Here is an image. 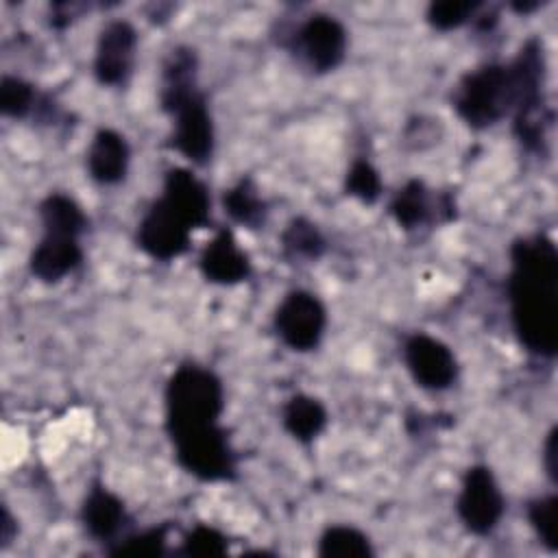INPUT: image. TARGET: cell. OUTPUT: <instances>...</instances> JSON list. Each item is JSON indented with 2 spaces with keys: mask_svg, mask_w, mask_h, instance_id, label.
I'll use <instances>...</instances> for the list:
<instances>
[{
  "mask_svg": "<svg viewBox=\"0 0 558 558\" xmlns=\"http://www.w3.org/2000/svg\"><path fill=\"white\" fill-rule=\"evenodd\" d=\"M510 303L521 342L551 357L558 347V251L545 235L512 244Z\"/></svg>",
  "mask_w": 558,
  "mask_h": 558,
  "instance_id": "6da1fadb",
  "label": "cell"
},
{
  "mask_svg": "<svg viewBox=\"0 0 558 558\" xmlns=\"http://www.w3.org/2000/svg\"><path fill=\"white\" fill-rule=\"evenodd\" d=\"M222 403V384L211 371L196 364L179 366L166 386V427L170 432L218 423Z\"/></svg>",
  "mask_w": 558,
  "mask_h": 558,
  "instance_id": "7a4b0ae2",
  "label": "cell"
},
{
  "mask_svg": "<svg viewBox=\"0 0 558 558\" xmlns=\"http://www.w3.org/2000/svg\"><path fill=\"white\" fill-rule=\"evenodd\" d=\"M453 107L473 129H486L499 122L514 107L510 65L490 63L462 76L453 92Z\"/></svg>",
  "mask_w": 558,
  "mask_h": 558,
  "instance_id": "3957f363",
  "label": "cell"
},
{
  "mask_svg": "<svg viewBox=\"0 0 558 558\" xmlns=\"http://www.w3.org/2000/svg\"><path fill=\"white\" fill-rule=\"evenodd\" d=\"M177 462L198 480L220 482L235 473V456L218 423L170 429Z\"/></svg>",
  "mask_w": 558,
  "mask_h": 558,
  "instance_id": "277c9868",
  "label": "cell"
},
{
  "mask_svg": "<svg viewBox=\"0 0 558 558\" xmlns=\"http://www.w3.org/2000/svg\"><path fill=\"white\" fill-rule=\"evenodd\" d=\"M458 517L477 536L490 534L504 514V495L488 466H469L458 495Z\"/></svg>",
  "mask_w": 558,
  "mask_h": 558,
  "instance_id": "5b68a950",
  "label": "cell"
},
{
  "mask_svg": "<svg viewBox=\"0 0 558 558\" xmlns=\"http://www.w3.org/2000/svg\"><path fill=\"white\" fill-rule=\"evenodd\" d=\"M325 307L305 290L290 292L275 312V329L279 338L294 351L314 349L325 331Z\"/></svg>",
  "mask_w": 558,
  "mask_h": 558,
  "instance_id": "8992f818",
  "label": "cell"
},
{
  "mask_svg": "<svg viewBox=\"0 0 558 558\" xmlns=\"http://www.w3.org/2000/svg\"><path fill=\"white\" fill-rule=\"evenodd\" d=\"M174 120L170 146L194 163H205L214 150V122L203 94L196 89L168 109Z\"/></svg>",
  "mask_w": 558,
  "mask_h": 558,
  "instance_id": "52a82bcc",
  "label": "cell"
},
{
  "mask_svg": "<svg viewBox=\"0 0 558 558\" xmlns=\"http://www.w3.org/2000/svg\"><path fill=\"white\" fill-rule=\"evenodd\" d=\"M192 227L161 198L155 201L137 225V246L155 259H174L190 248Z\"/></svg>",
  "mask_w": 558,
  "mask_h": 558,
  "instance_id": "ba28073f",
  "label": "cell"
},
{
  "mask_svg": "<svg viewBox=\"0 0 558 558\" xmlns=\"http://www.w3.org/2000/svg\"><path fill=\"white\" fill-rule=\"evenodd\" d=\"M296 50L314 72H329L344 59L347 31L331 15H312L296 31Z\"/></svg>",
  "mask_w": 558,
  "mask_h": 558,
  "instance_id": "9c48e42d",
  "label": "cell"
},
{
  "mask_svg": "<svg viewBox=\"0 0 558 558\" xmlns=\"http://www.w3.org/2000/svg\"><path fill=\"white\" fill-rule=\"evenodd\" d=\"M403 357L416 384L427 390H445L458 375V364L449 347L427 333L410 336L403 347Z\"/></svg>",
  "mask_w": 558,
  "mask_h": 558,
  "instance_id": "30bf717a",
  "label": "cell"
},
{
  "mask_svg": "<svg viewBox=\"0 0 558 558\" xmlns=\"http://www.w3.org/2000/svg\"><path fill=\"white\" fill-rule=\"evenodd\" d=\"M137 33L124 20L102 26L94 54V74L100 85H120L129 78L135 63Z\"/></svg>",
  "mask_w": 558,
  "mask_h": 558,
  "instance_id": "8fae6325",
  "label": "cell"
},
{
  "mask_svg": "<svg viewBox=\"0 0 558 558\" xmlns=\"http://www.w3.org/2000/svg\"><path fill=\"white\" fill-rule=\"evenodd\" d=\"M198 266L207 281L220 286L240 283L251 275V262L229 229H220L203 248Z\"/></svg>",
  "mask_w": 558,
  "mask_h": 558,
  "instance_id": "7c38bea8",
  "label": "cell"
},
{
  "mask_svg": "<svg viewBox=\"0 0 558 558\" xmlns=\"http://www.w3.org/2000/svg\"><path fill=\"white\" fill-rule=\"evenodd\" d=\"M161 201L172 211H177L192 229L203 227L209 220L207 187L185 168H170L166 172Z\"/></svg>",
  "mask_w": 558,
  "mask_h": 558,
  "instance_id": "4fadbf2b",
  "label": "cell"
},
{
  "mask_svg": "<svg viewBox=\"0 0 558 558\" xmlns=\"http://www.w3.org/2000/svg\"><path fill=\"white\" fill-rule=\"evenodd\" d=\"M81 262L83 251L78 238L63 233H44V238L31 253L28 268L39 281L54 283L70 275Z\"/></svg>",
  "mask_w": 558,
  "mask_h": 558,
  "instance_id": "5bb4252c",
  "label": "cell"
},
{
  "mask_svg": "<svg viewBox=\"0 0 558 558\" xmlns=\"http://www.w3.org/2000/svg\"><path fill=\"white\" fill-rule=\"evenodd\" d=\"M129 157L131 150L124 135L113 129H100L87 148L89 177L102 185H113L124 179Z\"/></svg>",
  "mask_w": 558,
  "mask_h": 558,
  "instance_id": "9a60e30c",
  "label": "cell"
},
{
  "mask_svg": "<svg viewBox=\"0 0 558 558\" xmlns=\"http://www.w3.org/2000/svg\"><path fill=\"white\" fill-rule=\"evenodd\" d=\"M124 519L126 512L120 497L102 484H94L81 508V521L87 534L96 541H111L122 530Z\"/></svg>",
  "mask_w": 558,
  "mask_h": 558,
  "instance_id": "2e32d148",
  "label": "cell"
},
{
  "mask_svg": "<svg viewBox=\"0 0 558 558\" xmlns=\"http://www.w3.org/2000/svg\"><path fill=\"white\" fill-rule=\"evenodd\" d=\"M281 421L292 438H296L299 442H312L325 429L327 410L314 397L294 395L283 405Z\"/></svg>",
  "mask_w": 558,
  "mask_h": 558,
  "instance_id": "e0dca14e",
  "label": "cell"
},
{
  "mask_svg": "<svg viewBox=\"0 0 558 558\" xmlns=\"http://www.w3.org/2000/svg\"><path fill=\"white\" fill-rule=\"evenodd\" d=\"M39 218L44 225V233H63L78 238L87 227V218L83 209L76 205V201L59 192L48 194L41 201Z\"/></svg>",
  "mask_w": 558,
  "mask_h": 558,
  "instance_id": "ac0fdd59",
  "label": "cell"
},
{
  "mask_svg": "<svg viewBox=\"0 0 558 558\" xmlns=\"http://www.w3.org/2000/svg\"><path fill=\"white\" fill-rule=\"evenodd\" d=\"M222 207L235 222L246 227H257L266 214V205L248 177L240 179L233 187L225 190Z\"/></svg>",
  "mask_w": 558,
  "mask_h": 558,
  "instance_id": "d6986e66",
  "label": "cell"
},
{
  "mask_svg": "<svg viewBox=\"0 0 558 558\" xmlns=\"http://www.w3.org/2000/svg\"><path fill=\"white\" fill-rule=\"evenodd\" d=\"M318 556L323 558H368L373 547L366 534L351 525H331L318 541Z\"/></svg>",
  "mask_w": 558,
  "mask_h": 558,
  "instance_id": "ffe728a7",
  "label": "cell"
},
{
  "mask_svg": "<svg viewBox=\"0 0 558 558\" xmlns=\"http://www.w3.org/2000/svg\"><path fill=\"white\" fill-rule=\"evenodd\" d=\"M390 214L403 229H414L423 225L429 216V198L423 181L410 179L403 187H399L390 203Z\"/></svg>",
  "mask_w": 558,
  "mask_h": 558,
  "instance_id": "44dd1931",
  "label": "cell"
},
{
  "mask_svg": "<svg viewBox=\"0 0 558 558\" xmlns=\"http://www.w3.org/2000/svg\"><path fill=\"white\" fill-rule=\"evenodd\" d=\"M281 246L290 259H318L325 251V238L314 222L294 218L281 233Z\"/></svg>",
  "mask_w": 558,
  "mask_h": 558,
  "instance_id": "7402d4cb",
  "label": "cell"
},
{
  "mask_svg": "<svg viewBox=\"0 0 558 558\" xmlns=\"http://www.w3.org/2000/svg\"><path fill=\"white\" fill-rule=\"evenodd\" d=\"M527 519L541 543L549 549H558V499L556 495L538 497L527 506Z\"/></svg>",
  "mask_w": 558,
  "mask_h": 558,
  "instance_id": "603a6c76",
  "label": "cell"
},
{
  "mask_svg": "<svg viewBox=\"0 0 558 558\" xmlns=\"http://www.w3.org/2000/svg\"><path fill=\"white\" fill-rule=\"evenodd\" d=\"M482 2L477 0H440L427 7V22L438 31H451L475 17Z\"/></svg>",
  "mask_w": 558,
  "mask_h": 558,
  "instance_id": "cb8c5ba5",
  "label": "cell"
},
{
  "mask_svg": "<svg viewBox=\"0 0 558 558\" xmlns=\"http://www.w3.org/2000/svg\"><path fill=\"white\" fill-rule=\"evenodd\" d=\"M344 190L362 203H375L381 194L379 172L366 159H355L347 172Z\"/></svg>",
  "mask_w": 558,
  "mask_h": 558,
  "instance_id": "d4e9b609",
  "label": "cell"
},
{
  "mask_svg": "<svg viewBox=\"0 0 558 558\" xmlns=\"http://www.w3.org/2000/svg\"><path fill=\"white\" fill-rule=\"evenodd\" d=\"M35 105V92L33 87L17 78V76H4L0 83V109L9 118H24Z\"/></svg>",
  "mask_w": 558,
  "mask_h": 558,
  "instance_id": "484cf974",
  "label": "cell"
},
{
  "mask_svg": "<svg viewBox=\"0 0 558 558\" xmlns=\"http://www.w3.org/2000/svg\"><path fill=\"white\" fill-rule=\"evenodd\" d=\"M166 532H168V527L159 525V527H148L140 534L126 536L111 549V554L113 556H140V558L159 556V554H163V547H166Z\"/></svg>",
  "mask_w": 558,
  "mask_h": 558,
  "instance_id": "4316f807",
  "label": "cell"
},
{
  "mask_svg": "<svg viewBox=\"0 0 558 558\" xmlns=\"http://www.w3.org/2000/svg\"><path fill=\"white\" fill-rule=\"evenodd\" d=\"M229 543L222 532L209 525H196L183 536V554L185 556H222L227 554Z\"/></svg>",
  "mask_w": 558,
  "mask_h": 558,
  "instance_id": "83f0119b",
  "label": "cell"
},
{
  "mask_svg": "<svg viewBox=\"0 0 558 558\" xmlns=\"http://www.w3.org/2000/svg\"><path fill=\"white\" fill-rule=\"evenodd\" d=\"M558 447H556V427L547 434V440H545V453H543V462H545V471L549 475L551 482H556L558 477V456H556Z\"/></svg>",
  "mask_w": 558,
  "mask_h": 558,
  "instance_id": "f1b7e54d",
  "label": "cell"
},
{
  "mask_svg": "<svg viewBox=\"0 0 558 558\" xmlns=\"http://www.w3.org/2000/svg\"><path fill=\"white\" fill-rule=\"evenodd\" d=\"M13 534H15V521H13L11 512H9V508L4 506L2 508V523H0V541H2L0 545L7 547L11 543V538H13Z\"/></svg>",
  "mask_w": 558,
  "mask_h": 558,
  "instance_id": "f546056e",
  "label": "cell"
},
{
  "mask_svg": "<svg viewBox=\"0 0 558 558\" xmlns=\"http://www.w3.org/2000/svg\"><path fill=\"white\" fill-rule=\"evenodd\" d=\"M538 7H541L538 0H532V2H512V9H514L517 13H530V11L538 9Z\"/></svg>",
  "mask_w": 558,
  "mask_h": 558,
  "instance_id": "4dcf8cb0",
  "label": "cell"
}]
</instances>
